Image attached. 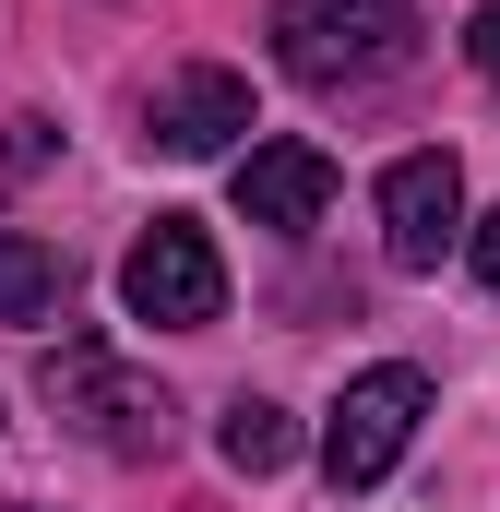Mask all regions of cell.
<instances>
[{
	"mask_svg": "<svg viewBox=\"0 0 500 512\" xmlns=\"http://www.w3.org/2000/svg\"><path fill=\"white\" fill-rule=\"evenodd\" d=\"M417 0H274V60L322 96H358V84H393L417 60Z\"/></svg>",
	"mask_w": 500,
	"mask_h": 512,
	"instance_id": "6da1fadb",
	"label": "cell"
},
{
	"mask_svg": "<svg viewBox=\"0 0 500 512\" xmlns=\"http://www.w3.org/2000/svg\"><path fill=\"white\" fill-rule=\"evenodd\" d=\"M36 393L72 417V441H96L108 465H155L167 453V382H143V370H120V346L108 334H72V346H48V370H36Z\"/></svg>",
	"mask_w": 500,
	"mask_h": 512,
	"instance_id": "7a4b0ae2",
	"label": "cell"
},
{
	"mask_svg": "<svg viewBox=\"0 0 500 512\" xmlns=\"http://www.w3.org/2000/svg\"><path fill=\"white\" fill-rule=\"evenodd\" d=\"M417 417H429V370H405V358L358 370V382L334 393V417H322V477H334V489H381V477L405 465Z\"/></svg>",
	"mask_w": 500,
	"mask_h": 512,
	"instance_id": "3957f363",
	"label": "cell"
},
{
	"mask_svg": "<svg viewBox=\"0 0 500 512\" xmlns=\"http://www.w3.org/2000/svg\"><path fill=\"white\" fill-rule=\"evenodd\" d=\"M120 310L131 322H155V334H203V322H227V262L215 239L191 227V215H155L120 262Z\"/></svg>",
	"mask_w": 500,
	"mask_h": 512,
	"instance_id": "277c9868",
	"label": "cell"
},
{
	"mask_svg": "<svg viewBox=\"0 0 500 512\" xmlns=\"http://www.w3.org/2000/svg\"><path fill=\"white\" fill-rule=\"evenodd\" d=\"M453 239H465V167L453 155H393L381 167V262L393 274H441Z\"/></svg>",
	"mask_w": 500,
	"mask_h": 512,
	"instance_id": "5b68a950",
	"label": "cell"
},
{
	"mask_svg": "<svg viewBox=\"0 0 500 512\" xmlns=\"http://www.w3.org/2000/svg\"><path fill=\"white\" fill-rule=\"evenodd\" d=\"M250 131V84L227 60H191V72H167L155 96H143V143L155 155H227Z\"/></svg>",
	"mask_w": 500,
	"mask_h": 512,
	"instance_id": "8992f818",
	"label": "cell"
},
{
	"mask_svg": "<svg viewBox=\"0 0 500 512\" xmlns=\"http://www.w3.org/2000/svg\"><path fill=\"white\" fill-rule=\"evenodd\" d=\"M322 203H334V155H322V143L274 131V143H250V155H239V215H250V227L298 239V227H322Z\"/></svg>",
	"mask_w": 500,
	"mask_h": 512,
	"instance_id": "52a82bcc",
	"label": "cell"
},
{
	"mask_svg": "<svg viewBox=\"0 0 500 512\" xmlns=\"http://www.w3.org/2000/svg\"><path fill=\"white\" fill-rule=\"evenodd\" d=\"M60 298H72V262L24 227H0V322H48Z\"/></svg>",
	"mask_w": 500,
	"mask_h": 512,
	"instance_id": "ba28073f",
	"label": "cell"
},
{
	"mask_svg": "<svg viewBox=\"0 0 500 512\" xmlns=\"http://www.w3.org/2000/svg\"><path fill=\"white\" fill-rule=\"evenodd\" d=\"M215 453H227L239 477H274V465L298 453V417H286V405H262V393H239V405H227V429H215Z\"/></svg>",
	"mask_w": 500,
	"mask_h": 512,
	"instance_id": "9c48e42d",
	"label": "cell"
},
{
	"mask_svg": "<svg viewBox=\"0 0 500 512\" xmlns=\"http://www.w3.org/2000/svg\"><path fill=\"white\" fill-rule=\"evenodd\" d=\"M48 143H60L48 120H0V179H24V167H48Z\"/></svg>",
	"mask_w": 500,
	"mask_h": 512,
	"instance_id": "30bf717a",
	"label": "cell"
},
{
	"mask_svg": "<svg viewBox=\"0 0 500 512\" xmlns=\"http://www.w3.org/2000/svg\"><path fill=\"white\" fill-rule=\"evenodd\" d=\"M465 60H477V84H489V96H500V0H489V12H477V24H465Z\"/></svg>",
	"mask_w": 500,
	"mask_h": 512,
	"instance_id": "8fae6325",
	"label": "cell"
},
{
	"mask_svg": "<svg viewBox=\"0 0 500 512\" xmlns=\"http://www.w3.org/2000/svg\"><path fill=\"white\" fill-rule=\"evenodd\" d=\"M477 274H489V298H500V215L477 227Z\"/></svg>",
	"mask_w": 500,
	"mask_h": 512,
	"instance_id": "7c38bea8",
	"label": "cell"
},
{
	"mask_svg": "<svg viewBox=\"0 0 500 512\" xmlns=\"http://www.w3.org/2000/svg\"><path fill=\"white\" fill-rule=\"evenodd\" d=\"M12 512H24V501H12Z\"/></svg>",
	"mask_w": 500,
	"mask_h": 512,
	"instance_id": "4fadbf2b",
	"label": "cell"
}]
</instances>
